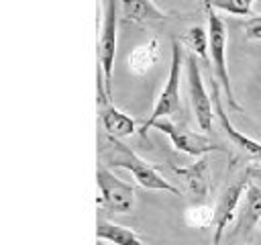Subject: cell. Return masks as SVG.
<instances>
[{
  "label": "cell",
  "mask_w": 261,
  "mask_h": 245,
  "mask_svg": "<svg viewBox=\"0 0 261 245\" xmlns=\"http://www.w3.org/2000/svg\"><path fill=\"white\" fill-rule=\"evenodd\" d=\"M118 20L120 0H102V27L98 39V102H108L112 98V69L118 43Z\"/></svg>",
  "instance_id": "7a4b0ae2"
},
{
  "label": "cell",
  "mask_w": 261,
  "mask_h": 245,
  "mask_svg": "<svg viewBox=\"0 0 261 245\" xmlns=\"http://www.w3.org/2000/svg\"><path fill=\"white\" fill-rule=\"evenodd\" d=\"M100 163L104 165H114L130 172L135 182L145 188V190H157V192H169V194H179V188L173 186L169 180H165L147 159L137 155L128 145H124L120 139L106 137V145L100 149Z\"/></svg>",
  "instance_id": "6da1fadb"
},
{
  "label": "cell",
  "mask_w": 261,
  "mask_h": 245,
  "mask_svg": "<svg viewBox=\"0 0 261 245\" xmlns=\"http://www.w3.org/2000/svg\"><path fill=\"white\" fill-rule=\"evenodd\" d=\"M212 102H214V112H216V116H218V120H220V127H222V131L226 133V137L232 141V145H234L239 151H243L249 159L261 161V143L255 141V139H251V137H247L245 133H241V131L230 122L228 114L224 112L222 100H220V86H218L216 82H212Z\"/></svg>",
  "instance_id": "9c48e42d"
},
{
  "label": "cell",
  "mask_w": 261,
  "mask_h": 245,
  "mask_svg": "<svg viewBox=\"0 0 261 245\" xmlns=\"http://www.w3.org/2000/svg\"><path fill=\"white\" fill-rule=\"evenodd\" d=\"M184 220L188 227H194V229H210L214 225V206L206 202L192 204L186 208Z\"/></svg>",
  "instance_id": "2e32d148"
},
{
  "label": "cell",
  "mask_w": 261,
  "mask_h": 245,
  "mask_svg": "<svg viewBox=\"0 0 261 245\" xmlns=\"http://www.w3.org/2000/svg\"><path fill=\"white\" fill-rule=\"evenodd\" d=\"M96 237L100 241L112 243V245H149L141 235L124 225H116L112 220H106L104 216L98 218L96 223Z\"/></svg>",
  "instance_id": "7c38bea8"
},
{
  "label": "cell",
  "mask_w": 261,
  "mask_h": 245,
  "mask_svg": "<svg viewBox=\"0 0 261 245\" xmlns=\"http://www.w3.org/2000/svg\"><path fill=\"white\" fill-rule=\"evenodd\" d=\"M206 8H208V39H210V43H208V57H210V63H212L214 82L226 94L228 104L234 110H243V106L234 98L230 76H228V65H226V24L214 12V8H210V6H206Z\"/></svg>",
  "instance_id": "277c9868"
},
{
  "label": "cell",
  "mask_w": 261,
  "mask_h": 245,
  "mask_svg": "<svg viewBox=\"0 0 261 245\" xmlns=\"http://www.w3.org/2000/svg\"><path fill=\"white\" fill-rule=\"evenodd\" d=\"M151 129L165 133L177 151L188 153L192 157H202L210 151H222V147L216 141H212L206 133H194V131L186 129L184 125H177L171 118H159L157 122H153Z\"/></svg>",
  "instance_id": "52a82bcc"
},
{
  "label": "cell",
  "mask_w": 261,
  "mask_h": 245,
  "mask_svg": "<svg viewBox=\"0 0 261 245\" xmlns=\"http://www.w3.org/2000/svg\"><path fill=\"white\" fill-rule=\"evenodd\" d=\"M186 82H188V92H190V102H192L196 125L202 133L208 135V131L212 129L216 112H214V102L204 88L202 69H200V63H198L194 53L186 55Z\"/></svg>",
  "instance_id": "5b68a950"
},
{
  "label": "cell",
  "mask_w": 261,
  "mask_h": 245,
  "mask_svg": "<svg viewBox=\"0 0 261 245\" xmlns=\"http://www.w3.org/2000/svg\"><path fill=\"white\" fill-rule=\"evenodd\" d=\"M100 122H102V129L106 131V135L114 137V139H124V137L133 135V133H137L135 118L124 114L110 100L108 102H100Z\"/></svg>",
  "instance_id": "30bf717a"
},
{
  "label": "cell",
  "mask_w": 261,
  "mask_h": 245,
  "mask_svg": "<svg viewBox=\"0 0 261 245\" xmlns=\"http://www.w3.org/2000/svg\"><path fill=\"white\" fill-rule=\"evenodd\" d=\"M98 245H112V243H106V241H100V239H98Z\"/></svg>",
  "instance_id": "44dd1931"
},
{
  "label": "cell",
  "mask_w": 261,
  "mask_h": 245,
  "mask_svg": "<svg viewBox=\"0 0 261 245\" xmlns=\"http://www.w3.org/2000/svg\"><path fill=\"white\" fill-rule=\"evenodd\" d=\"M255 2L257 0H206V6L232 16H253Z\"/></svg>",
  "instance_id": "ac0fdd59"
},
{
  "label": "cell",
  "mask_w": 261,
  "mask_h": 245,
  "mask_svg": "<svg viewBox=\"0 0 261 245\" xmlns=\"http://www.w3.org/2000/svg\"><path fill=\"white\" fill-rule=\"evenodd\" d=\"M243 35L247 41H261V14H253L243 22Z\"/></svg>",
  "instance_id": "d6986e66"
},
{
  "label": "cell",
  "mask_w": 261,
  "mask_h": 245,
  "mask_svg": "<svg viewBox=\"0 0 261 245\" xmlns=\"http://www.w3.org/2000/svg\"><path fill=\"white\" fill-rule=\"evenodd\" d=\"M261 223V188L253 182H249L245 194H243V204L239 208V223H237V235H249L255 225Z\"/></svg>",
  "instance_id": "8fae6325"
},
{
  "label": "cell",
  "mask_w": 261,
  "mask_h": 245,
  "mask_svg": "<svg viewBox=\"0 0 261 245\" xmlns=\"http://www.w3.org/2000/svg\"><path fill=\"white\" fill-rule=\"evenodd\" d=\"M249 174H251L253 178H259V180H261V167H249Z\"/></svg>",
  "instance_id": "ffe728a7"
},
{
  "label": "cell",
  "mask_w": 261,
  "mask_h": 245,
  "mask_svg": "<svg viewBox=\"0 0 261 245\" xmlns=\"http://www.w3.org/2000/svg\"><path fill=\"white\" fill-rule=\"evenodd\" d=\"M249 178H251V174H249V169H245V174L241 178H237L232 184H228L224 188V192L218 196L216 206H214V225H212V241H210V245H220L226 227L239 214L241 198H243V194H245V190H247V186L251 182Z\"/></svg>",
  "instance_id": "ba28073f"
},
{
  "label": "cell",
  "mask_w": 261,
  "mask_h": 245,
  "mask_svg": "<svg viewBox=\"0 0 261 245\" xmlns=\"http://www.w3.org/2000/svg\"><path fill=\"white\" fill-rule=\"evenodd\" d=\"M96 180H98V188H100V196H98L100 206H104L112 212H120V214L130 212L135 208V202H137L135 188L130 184L122 182L118 176H114L108 165L98 163Z\"/></svg>",
  "instance_id": "8992f818"
},
{
  "label": "cell",
  "mask_w": 261,
  "mask_h": 245,
  "mask_svg": "<svg viewBox=\"0 0 261 245\" xmlns=\"http://www.w3.org/2000/svg\"><path fill=\"white\" fill-rule=\"evenodd\" d=\"M159 57V41L149 39L141 45H137L128 55V69L135 76H145Z\"/></svg>",
  "instance_id": "9a60e30c"
},
{
  "label": "cell",
  "mask_w": 261,
  "mask_h": 245,
  "mask_svg": "<svg viewBox=\"0 0 261 245\" xmlns=\"http://www.w3.org/2000/svg\"><path fill=\"white\" fill-rule=\"evenodd\" d=\"M186 59H184V47L177 39H171V63H169V74L167 80L153 104L151 114L147 116V120L141 125L139 135L143 139H147V131L153 127V122H157L159 118H169L171 114L179 112L181 108V98H179V82H181V67H184Z\"/></svg>",
  "instance_id": "3957f363"
},
{
  "label": "cell",
  "mask_w": 261,
  "mask_h": 245,
  "mask_svg": "<svg viewBox=\"0 0 261 245\" xmlns=\"http://www.w3.org/2000/svg\"><path fill=\"white\" fill-rule=\"evenodd\" d=\"M175 172L184 176L188 190L198 200H204L208 196V192H210V167H208L206 159H198L196 163H192L188 167H177Z\"/></svg>",
  "instance_id": "5bb4252c"
},
{
  "label": "cell",
  "mask_w": 261,
  "mask_h": 245,
  "mask_svg": "<svg viewBox=\"0 0 261 245\" xmlns=\"http://www.w3.org/2000/svg\"><path fill=\"white\" fill-rule=\"evenodd\" d=\"M120 18L128 22L165 20L169 18V12L161 10L153 0H120Z\"/></svg>",
  "instance_id": "4fadbf2b"
},
{
  "label": "cell",
  "mask_w": 261,
  "mask_h": 245,
  "mask_svg": "<svg viewBox=\"0 0 261 245\" xmlns=\"http://www.w3.org/2000/svg\"><path fill=\"white\" fill-rule=\"evenodd\" d=\"M208 43H210V39H208V29H204V27H190L188 29V33L184 35V45L190 49V53H194V55H198V57H208Z\"/></svg>",
  "instance_id": "e0dca14e"
}]
</instances>
